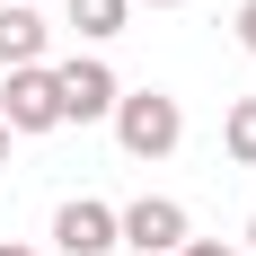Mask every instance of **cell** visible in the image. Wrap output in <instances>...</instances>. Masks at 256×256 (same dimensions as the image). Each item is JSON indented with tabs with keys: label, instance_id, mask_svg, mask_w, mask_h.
Returning <instances> with one entry per match:
<instances>
[{
	"label": "cell",
	"instance_id": "1",
	"mask_svg": "<svg viewBox=\"0 0 256 256\" xmlns=\"http://www.w3.org/2000/svg\"><path fill=\"white\" fill-rule=\"evenodd\" d=\"M106 124H115V142H124V159H168V150L186 142V106L168 98V88H124Z\"/></svg>",
	"mask_w": 256,
	"mask_h": 256
},
{
	"label": "cell",
	"instance_id": "2",
	"mask_svg": "<svg viewBox=\"0 0 256 256\" xmlns=\"http://www.w3.org/2000/svg\"><path fill=\"white\" fill-rule=\"evenodd\" d=\"M186 238H194V221H186L177 194H132V204H115V248H132V256H177Z\"/></svg>",
	"mask_w": 256,
	"mask_h": 256
},
{
	"label": "cell",
	"instance_id": "3",
	"mask_svg": "<svg viewBox=\"0 0 256 256\" xmlns=\"http://www.w3.org/2000/svg\"><path fill=\"white\" fill-rule=\"evenodd\" d=\"M53 98H62V124H106L115 98H124V80L106 71L98 53H71V62H53Z\"/></svg>",
	"mask_w": 256,
	"mask_h": 256
},
{
	"label": "cell",
	"instance_id": "4",
	"mask_svg": "<svg viewBox=\"0 0 256 256\" xmlns=\"http://www.w3.org/2000/svg\"><path fill=\"white\" fill-rule=\"evenodd\" d=\"M0 124H9V142H26V132H53V124H62V98H53V62L0 71Z\"/></svg>",
	"mask_w": 256,
	"mask_h": 256
},
{
	"label": "cell",
	"instance_id": "5",
	"mask_svg": "<svg viewBox=\"0 0 256 256\" xmlns=\"http://www.w3.org/2000/svg\"><path fill=\"white\" fill-rule=\"evenodd\" d=\"M53 248H62V256H115V204L71 194V204L53 212Z\"/></svg>",
	"mask_w": 256,
	"mask_h": 256
},
{
	"label": "cell",
	"instance_id": "6",
	"mask_svg": "<svg viewBox=\"0 0 256 256\" xmlns=\"http://www.w3.org/2000/svg\"><path fill=\"white\" fill-rule=\"evenodd\" d=\"M44 53H53L44 9H26V0H0V71H26V62H44Z\"/></svg>",
	"mask_w": 256,
	"mask_h": 256
},
{
	"label": "cell",
	"instance_id": "7",
	"mask_svg": "<svg viewBox=\"0 0 256 256\" xmlns=\"http://www.w3.org/2000/svg\"><path fill=\"white\" fill-rule=\"evenodd\" d=\"M62 26H80L88 44H106V36L132 26V0H62Z\"/></svg>",
	"mask_w": 256,
	"mask_h": 256
},
{
	"label": "cell",
	"instance_id": "8",
	"mask_svg": "<svg viewBox=\"0 0 256 256\" xmlns=\"http://www.w3.org/2000/svg\"><path fill=\"white\" fill-rule=\"evenodd\" d=\"M221 150H230V168H256V98H230V115H221Z\"/></svg>",
	"mask_w": 256,
	"mask_h": 256
},
{
	"label": "cell",
	"instance_id": "9",
	"mask_svg": "<svg viewBox=\"0 0 256 256\" xmlns=\"http://www.w3.org/2000/svg\"><path fill=\"white\" fill-rule=\"evenodd\" d=\"M238 44L256 53V0H238Z\"/></svg>",
	"mask_w": 256,
	"mask_h": 256
},
{
	"label": "cell",
	"instance_id": "10",
	"mask_svg": "<svg viewBox=\"0 0 256 256\" xmlns=\"http://www.w3.org/2000/svg\"><path fill=\"white\" fill-rule=\"evenodd\" d=\"M177 256H238V248H221V238H186Z\"/></svg>",
	"mask_w": 256,
	"mask_h": 256
},
{
	"label": "cell",
	"instance_id": "11",
	"mask_svg": "<svg viewBox=\"0 0 256 256\" xmlns=\"http://www.w3.org/2000/svg\"><path fill=\"white\" fill-rule=\"evenodd\" d=\"M132 9H186V0H132Z\"/></svg>",
	"mask_w": 256,
	"mask_h": 256
},
{
	"label": "cell",
	"instance_id": "12",
	"mask_svg": "<svg viewBox=\"0 0 256 256\" xmlns=\"http://www.w3.org/2000/svg\"><path fill=\"white\" fill-rule=\"evenodd\" d=\"M0 256H36V248H18V238H0Z\"/></svg>",
	"mask_w": 256,
	"mask_h": 256
},
{
	"label": "cell",
	"instance_id": "13",
	"mask_svg": "<svg viewBox=\"0 0 256 256\" xmlns=\"http://www.w3.org/2000/svg\"><path fill=\"white\" fill-rule=\"evenodd\" d=\"M0 168H9V124H0Z\"/></svg>",
	"mask_w": 256,
	"mask_h": 256
},
{
	"label": "cell",
	"instance_id": "14",
	"mask_svg": "<svg viewBox=\"0 0 256 256\" xmlns=\"http://www.w3.org/2000/svg\"><path fill=\"white\" fill-rule=\"evenodd\" d=\"M248 248H256V212H248Z\"/></svg>",
	"mask_w": 256,
	"mask_h": 256
},
{
	"label": "cell",
	"instance_id": "15",
	"mask_svg": "<svg viewBox=\"0 0 256 256\" xmlns=\"http://www.w3.org/2000/svg\"><path fill=\"white\" fill-rule=\"evenodd\" d=\"M26 9H44V0H26Z\"/></svg>",
	"mask_w": 256,
	"mask_h": 256
}]
</instances>
